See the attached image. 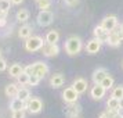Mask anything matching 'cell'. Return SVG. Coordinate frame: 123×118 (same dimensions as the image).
<instances>
[{"label":"cell","instance_id":"cell-20","mask_svg":"<svg viewBox=\"0 0 123 118\" xmlns=\"http://www.w3.org/2000/svg\"><path fill=\"white\" fill-rule=\"evenodd\" d=\"M18 92H19V85L18 83H10L6 86V89H4V93H6L7 97H17Z\"/></svg>","mask_w":123,"mask_h":118},{"label":"cell","instance_id":"cell-7","mask_svg":"<svg viewBox=\"0 0 123 118\" xmlns=\"http://www.w3.org/2000/svg\"><path fill=\"white\" fill-rule=\"evenodd\" d=\"M32 65H33V75H37L40 79L43 78V76H46L49 74V71H50L49 65L43 61H36Z\"/></svg>","mask_w":123,"mask_h":118},{"label":"cell","instance_id":"cell-28","mask_svg":"<svg viewBox=\"0 0 123 118\" xmlns=\"http://www.w3.org/2000/svg\"><path fill=\"white\" fill-rule=\"evenodd\" d=\"M112 97H115L117 100L123 99V85H119V86H116L115 89L112 90Z\"/></svg>","mask_w":123,"mask_h":118},{"label":"cell","instance_id":"cell-1","mask_svg":"<svg viewBox=\"0 0 123 118\" xmlns=\"http://www.w3.org/2000/svg\"><path fill=\"white\" fill-rule=\"evenodd\" d=\"M65 51L69 56H76L83 49V42L79 36H69L65 42Z\"/></svg>","mask_w":123,"mask_h":118},{"label":"cell","instance_id":"cell-40","mask_svg":"<svg viewBox=\"0 0 123 118\" xmlns=\"http://www.w3.org/2000/svg\"><path fill=\"white\" fill-rule=\"evenodd\" d=\"M120 29H122V31H123V24H122V25H120Z\"/></svg>","mask_w":123,"mask_h":118},{"label":"cell","instance_id":"cell-15","mask_svg":"<svg viewBox=\"0 0 123 118\" xmlns=\"http://www.w3.org/2000/svg\"><path fill=\"white\" fill-rule=\"evenodd\" d=\"M64 83H65V76H64L62 74H54L50 78V85L53 88H55V89L61 88Z\"/></svg>","mask_w":123,"mask_h":118},{"label":"cell","instance_id":"cell-39","mask_svg":"<svg viewBox=\"0 0 123 118\" xmlns=\"http://www.w3.org/2000/svg\"><path fill=\"white\" fill-rule=\"evenodd\" d=\"M3 17H6V14H3V13L0 11V18H3Z\"/></svg>","mask_w":123,"mask_h":118},{"label":"cell","instance_id":"cell-37","mask_svg":"<svg viewBox=\"0 0 123 118\" xmlns=\"http://www.w3.org/2000/svg\"><path fill=\"white\" fill-rule=\"evenodd\" d=\"M119 108H120V110H123V99H120V100H119Z\"/></svg>","mask_w":123,"mask_h":118},{"label":"cell","instance_id":"cell-3","mask_svg":"<svg viewBox=\"0 0 123 118\" xmlns=\"http://www.w3.org/2000/svg\"><path fill=\"white\" fill-rule=\"evenodd\" d=\"M26 108L31 114H39L43 110V101L39 97H31L26 101Z\"/></svg>","mask_w":123,"mask_h":118},{"label":"cell","instance_id":"cell-12","mask_svg":"<svg viewBox=\"0 0 123 118\" xmlns=\"http://www.w3.org/2000/svg\"><path fill=\"white\" fill-rule=\"evenodd\" d=\"M101 43L98 39H90L89 42H87V45H86V51L89 53V54H95V53H98L101 49Z\"/></svg>","mask_w":123,"mask_h":118},{"label":"cell","instance_id":"cell-36","mask_svg":"<svg viewBox=\"0 0 123 118\" xmlns=\"http://www.w3.org/2000/svg\"><path fill=\"white\" fill-rule=\"evenodd\" d=\"M10 1H11V4H21V3H22L24 0H10Z\"/></svg>","mask_w":123,"mask_h":118},{"label":"cell","instance_id":"cell-22","mask_svg":"<svg viewBox=\"0 0 123 118\" xmlns=\"http://www.w3.org/2000/svg\"><path fill=\"white\" fill-rule=\"evenodd\" d=\"M15 18H17L19 22H26V21L29 20V11L26 10V8H19V10L17 11Z\"/></svg>","mask_w":123,"mask_h":118},{"label":"cell","instance_id":"cell-31","mask_svg":"<svg viewBox=\"0 0 123 118\" xmlns=\"http://www.w3.org/2000/svg\"><path fill=\"white\" fill-rule=\"evenodd\" d=\"M25 110H19V111H12L11 118H25Z\"/></svg>","mask_w":123,"mask_h":118},{"label":"cell","instance_id":"cell-27","mask_svg":"<svg viewBox=\"0 0 123 118\" xmlns=\"http://www.w3.org/2000/svg\"><path fill=\"white\" fill-rule=\"evenodd\" d=\"M17 83L21 85V88L25 86V85H29V75H28V74H25V72H22L17 78Z\"/></svg>","mask_w":123,"mask_h":118},{"label":"cell","instance_id":"cell-35","mask_svg":"<svg viewBox=\"0 0 123 118\" xmlns=\"http://www.w3.org/2000/svg\"><path fill=\"white\" fill-rule=\"evenodd\" d=\"M6 24H7V18H6V17L0 18V28H3V27H6Z\"/></svg>","mask_w":123,"mask_h":118},{"label":"cell","instance_id":"cell-34","mask_svg":"<svg viewBox=\"0 0 123 118\" xmlns=\"http://www.w3.org/2000/svg\"><path fill=\"white\" fill-rule=\"evenodd\" d=\"M79 3V0H65V4L69 7H73V6H76Z\"/></svg>","mask_w":123,"mask_h":118},{"label":"cell","instance_id":"cell-30","mask_svg":"<svg viewBox=\"0 0 123 118\" xmlns=\"http://www.w3.org/2000/svg\"><path fill=\"white\" fill-rule=\"evenodd\" d=\"M39 82H40V78L37 75H31L29 76V85L31 86H36V85H39Z\"/></svg>","mask_w":123,"mask_h":118},{"label":"cell","instance_id":"cell-11","mask_svg":"<svg viewBox=\"0 0 123 118\" xmlns=\"http://www.w3.org/2000/svg\"><path fill=\"white\" fill-rule=\"evenodd\" d=\"M106 93V89L102 86V85H94L91 90H90V96H91V99H94V100H101Z\"/></svg>","mask_w":123,"mask_h":118},{"label":"cell","instance_id":"cell-21","mask_svg":"<svg viewBox=\"0 0 123 118\" xmlns=\"http://www.w3.org/2000/svg\"><path fill=\"white\" fill-rule=\"evenodd\" d=\"M44 40H46V43H49V45H57V42L60 40L58 31H50V32H47Z\"/></svg>","mask_w":123,"mask_h":118},{"label":"cell","instance_id":"cell-25","mask_svg":"<svg viewBox=\"0 0 123 118\" xmlns=\"http://www.w3.org/2000/svg\"><path fill=\"white\" fill-rule=\"evenodd\" d=\"M36 6L40 8V11H47L51 6V0H35Z\"/></svg>","mask_w":123,"mask_h":118},{"label":"cell","instance_id":"cell-26","mask_svg":"<svg viewBox=\"0 0 123 118\" xmlns=\"http://www.w3.org/2000/svg\"><path fill=\"white\" fill-rule=\"evenodd\" d=\"M10 7H11V1L10 0H0V11L3 14H6L10 11Z\"/></svg>","mask_w":123,"mask_h":118},{"label":"cell","instance_id":"cell-16","mask_svg":"<svg viewBox=\"0 0 123 118\" xmlns=\"http://www.w3.org/2000/svg\"><path fill=\"white\" fill-rule=\"evenodd\" d=\"M109 46L112 47H117V46H120L122 43V39L119 38V34H117V28L115 31H112L111 34H109V38H108V42H106Z\"/></svg>","mask_w":123,"mask_h":118},{"label":"cell","instance_id":"cell-5","mask_svg":"<svg viewBox=\"0 0 123 118\" xmlns=\"http://www.w3.org/2000/svg\"><path fill=\"white\" fill-rule=\"evenodd\" d=\"M53 20H54V14L50 11V10H47V11H40L37 14V18H36V21L39 24L40 27H49L51 22H53Z\"/></svg>","mask_w":123,"mask_h":118},{"label":"cell","instance_id":"cell-18","mask_svg":"<svg viewBox=\"0 0 123 118\" xmlns=\"http://www.w3.org/2000/svg\"><path fill=\"white\" fill-rule=\"evenodd\" d=\"M22 72H24V67L21 65V64H18V62L11 64V65H10V68H8V75H10V76H12V78H18V76H19Z\"/></svg>","mask_w":123,"mask_h":118},{"label":"cell","instance_id":"cell-33","mask_svg":"<svg viewBox=\"0 0 123 118\" xmlns=\"http://www.w3.org/2000/svg\"><path fill=\"white\" fill-rule=\"evenodd\" d=\"M7 69V61L4 58H0V71H4Z\"/></svg>","mask_w":123,"mask_h":118},{"label":"cell","instance_id":"cell-10","mask_svg":"<svg viewBox=\"0 0 123 118\" xmlns=\"http://www.w3.org/2000/svg\"><path fill=\"white\" fill-rule=\"evenodd\" d=\"M109 34L111 32H108L105 28H102V25H97L94 28V38L95 39H98L101 43H104V42H108V38H109Z\"/></svg>","mask_w":123,"mask_h":118},{"label":"cell","instance_id":"cell-2","mask_svg":"<svg viewBox=\"0 0 123 118\" xmlns=\"http://www.w3.org/2000/svg\"><path fill=\"white\" fill-rule=\"evenodd\" d=\"M44 45H46V40H43L42 36H31L25 42V50L33 53V51L42 50Z\"/></svg>","mask_w":123,"mask_h":118},{"label":"cell","instance_id":"cell-23","mask_svg":"<svg viewBox=\"0 0 123 118\" xmlns=\"http://www.w3.org/2000/svg\"><path fill=\"white\" fill-rule=\"evenodd\" d=\"M106 107H108V110H112V111H120V108H119V100L115 99V97H112V96L106 101Z\"/></svg>","mask_w":123,"mask_h":118},{"label":"cell","instance_id":"cell-4","mask_svg":"<svg viewBox=\"0 0 123 118\" xmlns=\"http://www.w3.org/2000/svg\"><path fill=\"white\" fill-rule=\"evenodd\" d=\"M62 99L67 104H72V103H78V99H79V93L76 90L73 89L72 86H68L64 89L62 92Z\"/></svg>","mask_w":123,"mask_h":118},{"label":"cell","instance_id":"cell-19","mask_svg":"<svg viewBox=\"0 0 123 118\" xmlns=\"http://www.w3.org/2000/svg\"><path fill=\"white\" fill-rule=\"evenodd\" d=\"M32 32H33V27L32 25H24L19 28L18 31V36L21 38V39H29L31 36H32Z\"/></svg>","mask_w":123,"mask_h":118},{"label":"cell","instance_id":"cell-17","mask_svg":"<svg viewBox=\"0 0 123 118\" xmlns=\"http://www.w3.org/2000/svg\"><path fill=\"white\" fill-rule=\"evenodd\" d=\"M10 110L11 111H19V110H26V103L19 100L18 97H14L10 101Z\"/></svg>","mask_w":123,"mask_h":118},{"label":"cell","instance_id":"cell-32","mask_svg":"<svg viewBox=\"0 0 123 118\" xmlns=\"http://www.w3.org/2000/svg\"><path fill=\"white\" fill-rule=\"evenodd\" d=\"M24 72L28 74L29 76H31V75H33V65H32V64H29V65H26V67H24Z\"/></svg>","mask_w":123,"mask_h":118},{"label":"cell","instance_id":"cell-38","mask_svg":"<svg viewBox=\"0 0 123 118\" xmlns=\"http://www.w3.org/2000/svg\"><path fill=\"white\" fill-rule=\"evenodd\" d=\"M115 118H123V114H120V112H117V115Z\"/></svg>","mask_w":123,"mask_h":118},{"label":"cell","instance_id":"cell-8","mask_svg":"<svg viewBox=\"0 0 123 118\" xmlns=\"http://www.w3.org/2000/svg\"><path fill=\"white\" fill-rule=\"evenodd\" d=\"M64 112H65L69 118H76V117H79V114L82 112V106H80L79 103L68 104L67 108H64Z\"/></svg>","mask_w":123,"mask_h":118},{"label":"cell","instance_id":"cell-29","mask_svg":"<svg viewBox=\"0 0 123 118\" xmlns=\"http://www.w3.org/2000/svg\"><path fill=\"white\" fill-rule=\"evenodd\" d=\"M101 85H102V86H104L106 90L111 89L112 86H113V78H112L111 75H108V76H106V78L102 81V83H101Z\"/></svg>","mask_w":123,"mask_h":118},{"label":"cell","instance_id":"cell-41","mask_svg":"<svg viewBox=\"0 0 123 118\" xmlns=\"http://www.w3.org/2000/svg\"><path fill=\"white\" fill-rule=\"evenodd\" d=\"M0 58H1V51H0Z\"/></svg>","mask_w":123,"mask_h":118},{"label":"cell","instance_id":"cell-14","mask_svg":"<svg viewBox=\"0 0 123 118\" xmlns=\"http://www.w3.org/2000/svg\"><path fill=\"white\" fill-rule=\"evenodd\" d=\"M87 86H89V85H87V81L84 78H76L72 83V88L78 92L79 95L84 93V92L87 90Z\"/></svg>","mask_w":123,"mask_h":118},{"label":"cell","instance_id":"cell-13","mask_svg":"<svg viewBox=\"0 0 123 118\" xmlns=\"http://www.w3.org/2000/svg\"><path fill=\"white\" fill-rule=\"evenodd\" d=\"M42 53L46 57H55L60 53V47H58V45H49V43H46L43 46V49H42Z\"/></svg>","mask_w":123,"mask_h":118},{"label":"cell","instance_id":"cell-42","mask_svg":"<svg viewBox=\"0 0 123 118\" xmlns=\"http://www.w3.org/2000/svg\"><path fill=\"white\" fill-rule=\"evenodd\" d=\"M76 118H79V117H76Z\"/></svg>","mask_w":123,"mask_h":118},{"label":"cell","instance_id":"cell-6","mask_svg":"<svg viewBox=\"0 0 123 118\" xmlns=\"http://www.w3.org/2000/svg\"><path fill=\"white\" fill-rule=\"evenodd\" d=\"M101 25L102 28H105L108 32H112L117 28V17L116 15H106V17L102 18L101 21Z\"/></svg>","mask_w":123,"mask_h":118},{"label":"cell","instance_id":"cell-9","mask_svg":"<svg viewBox=\"0 0 123 118\" xmlns=\"http://www.w3.org/2000/svg\"><path fill=\"white\" fill-rule=\"evenodd\" d=\"M108 75H109V74H108V71H106L105 68H97V69H94V72L91 75V79H93L94 85H101L102 81H104Z\"/></svg>","mask_w":123,"mask_h":118},{"label":"cell","instance_id":"cell-24","mask_svg":"<svg viewBox=\"0 0 123 118\" xmlns=\"http://www.w3.org/2000/svg\"><path fill=\"white\" fill-rule=\"evenodd\" d=\"M17 97L19 99V100H22V101H26L31 99V92H29L28 88H19V92H18V95Z\"/></svg>","mask_w":123,"mask_h":118}]
</instances>
